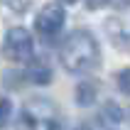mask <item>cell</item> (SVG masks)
Listing matches in <instances>:
<instances>
[{
    "label": "cell",
    "instance_id": "cell-1",
    "mask_svg": "<svg viewBox=\"0 0 130 130\" xmlns=\"http://www.w3.org/2000/svg\"><path fill=\"white\" fill-rule=\"evenodd\" d=\"M59 61L66 71L71 74H84L98 66L101 61V52L96 37L86 29H76L64 39L61 49H59Z\"/></svg>",
    "mask_w": 130,
    "mask_h": 130
},
{
    "label": "cell",
    "instance_id": "cell-2",
    "mask_svg": "<svg viewBox=\"0 0 130 130\" xmlns=\"http://www.w3.org/2000/svg\"><path fill=\"white\" fill-rule=\"evenodd\" d=\"M17 130H61V123L57 118V110L49 101H29L22 108L20 116V125Z\"/></svg>",
    "mask_w": 130,
    "mask_h": 130
},
{
    "label": "cell",
    "instance_id": "cell-3",
    "mask_svg": "<svg viewBox=\"0 0 130 130\" xmlns=\"http://www.w3.org/2000/svg\"><path fill=\"white\" fill-rule=\"evenodd\" d=\"M32 49H35V44H32V35H29L27 29L12 27L5 35V54L12 59V61H25V59H29L32 57Z\"/></svg>",
    "mask_w": 130,
    "mask_h": 130
},
{
    "label": "cell",
    "instance_id": "cell-4",
    "mask_svg": "<svg viewBox=\"0 0 130 130\" xmlns=\"http://www.w3.org/2000/svg\"><path fill=\"white\" fill-rule=\"evenodd\" d=\"M64 7H59V5H44L42 10H39V15H37V32H42V35L52 37V35H57L59 29L64 27Z\"/></svg>",
    "mask_w": 130,
    "mask_h": 130
},
{
    "label": "cell",
    "instance_id": "cell-5",
    "mask_svg": "<svg viewBox=\"0 0 130 130\" xmlns=\"http://www.w3.org/2000/svg\"><path fill=\"white\" fill-rule=\"evenodd\" d=\"M98 98V81H81L76 86V103L79 106H93Z\"/></svg>",
    "mask_w": 130,
    "mask_h": 130
},
{
    "label": "cell",
    "instance_id": "cell-6",
    "mask_svg": "<svg viewBox=\"0 0 130 130\" xmlns=\"http://www.w3.org/2000/svg\"><path fill=\"white\" fill-rule=\"evenodd\" d=\"M25 76H27L32 84H37V86H44V84L52 81V69L44 64V61H32V64L27 66Z\"/></svg>",
    "mask_w": 130,
    "mask_h": 130
},
{
    "label": "cell",
    "instance_id": "cell-7",
    "mask_svg": "<svg viewBox=\"0 0 130 130\" xmlns=\"http://www.w3.org/2000/svg\"><path fill=\"white\" fill-rule=\"evenodd\" d=\"M125 118V110L118 106V103H106L101 108V120L103 123H110V125H116V123H120Z\"/></svg>",
    "mask_w": 130,
    "mask_h": 130
},
{
    "label": "cell",
    "instance_id": "cell-8",
    "mask_svg": "<svg viewBox=\"0 0 130 130\" xmlns=\"http://www.w3.org/2000/svg\"><path fill=\"white\" fill-rule=\"evenodd\" d=\"M108 37H110V39H116V37H118V47H120V49H128V37H125L123 25L108 22Z\"/></svg>",
    "mask_w": 130,
    "mask_h": 130
},
{
    "label": "cell",
    "instance_id": "cell-9",
    "mask_svg": "<svg viewBox=\"0 0 130 130\" xmlns=\"http://www.w3.org/2000/svg\"><path fill=\"white\" fill-rule=\"evenodd\" d=\"M10 116H12V106L7 98H0V128H5L10 123Z\"/></svg>",
    "mask_w": 130,
    "mask_h": 130
},
{
    "label": "cell",
    "instance_id": "cell-10",
    "mask_svg": "<svg viewBox=\"0 0 130 130\" xmlns=\"http://www.w3.org/2000/svg\"><path fill=\"white\" fill-rule=\"evenodd\" d=\"M128 76H130L128 69H120V71H118V88H120L123 93H128Z\"/></svg>",
    "mask_w": 130,
    "mask_h": 130
},
{
    "label": "cell",
    "instance_id": "cell-11",
    "mask_svg": "<svg viewBox=\"0 0 130 130\" xmlns=\"http://www.w3.org/2000/svg\"><path fill=\"white\" fill-rule=\"evenodd\" d=\"M27 3H29V0H7V5L12 7L15 12H22V10L27 7Z\"/></svg>",
    "mask_w": 130,
    "mask_h": 130
},
{
    "label": "cell",
    "instance_id": "cell-12",
    "mask_svg": "<svg viewBox=\"0 0 130 130\" xmlns=\"http://www.w3.org/2000/svg\"><path fill=\"white\" fill-rule=\"evenodd\" d=\"M86 3H88V7H91V10H96V7H103L106 3H110V0H86Z\"/></svg>",
    "mask_w": 130,
    "mask_h": 130
},
{
    "label": "cell",
    "instance_id": "cell-13",
    "mask_svg": "<svg viewBox=\"0 0 130 130\" xmlns=\"http://www.w3.org/2000/svg\"><path fill=\"white\" fill-rule=\"evenodd\" d=\"M76 130H91V128H88V125H79Z\"/></svg>",
    "mask_w": 130,
    "mask_h": 130
},
{
    "label": "cell",
    "instance_id": "cell-14",
    "mask_svg": "<svg viewBox=\"0 0 130 130\" xmlns=\"http://www.w3.org/2000/svg\"><path fill=\"white\" fill-rule=\"evenodd\" d=\"M61 3H76V0H61Z\"/></svg>",
    "mask_w": 130,
    "mask_h": 130
}]
</instances>
